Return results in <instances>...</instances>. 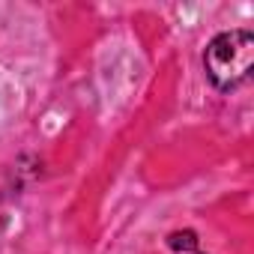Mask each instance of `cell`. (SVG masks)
I'll use <instances>...</instances> for the list:
<instances>
[{
  "mask_svg": "<svg viewBox=\"0 0 254 254\" xmlns=\"http://www.w3.org/2000/svg\"><path fill=\"white\" fill-rule=\"evenodd\" d=\"M168 245H171V248H177V251H194V248H197V236H194L191 230H183V233H171Z\"/></svg>",
  "mask_w": 254,
  "mask_h": 254,
  "instance_id": "cell-2",
  "label": "cell"
},
{
  "mask_svg": "<svg viewBox=\"0 0 254 254\" xmlns=\"http://www.w3.org/2000/svg\"><path fill=\"white\" fill-rule=\"evenodd\" d=\"M254 66V36L248 30H227L218 33L203 54L206 78L218 90H233L248 81Z\"/></svg>",
  "mask_w": 254,
  "mask_h": 254,
  "instance_id": "cell-1",
  "label": "cell"
}]
</instances>
